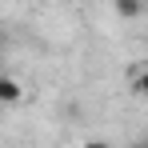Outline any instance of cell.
I'll return each instance as SVG.
<instances>
[{"label": "cell", "mask_w": 148, "mask_h": 148, "mask_svg": "<svg viewBox=\"0 0 148 148\" xmlns=\"http://www.w3.org/2000/svg\"><path fill=\"white\" fill-rule=\"evenodd\" d=\"M112 8L120 12L124 20H132V16H140V12H144V0H112Z\"/></svg>", "instance_id": "7a4b0ae2"}, {"label": "cell", "mask_w": 148, "mask_h": 148, "mask_svg": "<svg viewBox=\"0 0 148 148\" xmlns=\"http://www.w3.org/2000/svg\"><path fill=\"white\" fill-rule=\"evenodd\" d=\"M84 148H108V144H104V140H88Z\"/></svg>", "instance_id": "277c9868"}, {"label": "cell", "mask_w": 148, "mask_h": 148, "mask_svg": "<svg viewBox=\"0 0 148 148\" xmlns=\"http://www.w3.org/2000/svg\"><path fill=\"white\" fill-rule=\"evenodd\" d=\"M132 92L136 96H148V68H140V76L132 80Z\"/></svg>", "instance_id": "3957f363"}, {"label": "cell", "mask_w": 148, "mask_h": 148, "mask_svg": "<svg viewBox=\"0 0 148 148\" xmlns=\"http://www.w3.org/2000/svg\"><path fill=\"white\" fill-rule=\"evenodd\" d=\"M24 100V88H20V80H12V76L0 72V104H20Z\"/></svg>", "instance_id": "6da1fadb"}, {"label": "cell", "mask_w": 148, "mask_h": 148, "mask_svg": "<svg viewBox=\"0 0 148 148\" xmlns=\"http://www.w3.org/2000/svg\"><path fill=\"white\" fill-rule=\"evenodd\" d=\"M132 148H148V144H132Z\"/></svg>", "instance_id": "5b68a950"}]
</instances>
